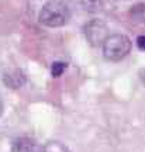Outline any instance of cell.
<instances>
[{"instance_id": "obj_2", "label": "cell", "mask_w": 145, "mask_h": 152, "mask_svg": "<svg viewBox=\"0 0 145 152\" xmlns=\"http://www.w3.org/2000/svg\"><path fill=\"white\" fill-rule=\"evenodd\" d=\"M131 51V39L124 34H111L103 42V55L107 61L124 59Z\"/></svg>"}, {"instance_id": "obj_9", "label": "cell", "mask_w": 145, "mask_h": 152, "mask_svg": "<svg viewBox=\"0 0 145 152\" xmlns=\"http://www.w3.org/2000/svg\"><path fill=\"white\" fill-rule=\"evenodd\" d=\"M65 69H66V64H64V62H54L52 66H51V73H52L54 77H59L65 72Z\"/></svg>"}, {"instance_id": "obj_5", "label": "cell", "mask_w": 145, "mask_h": 152, "mask_svg": "<svg viewBox=\"0 0 145 152\" xmlns=\"http://www.w3.org/2000/svg\"><path fill=\"white\" fill-rule=\"evenodd\" d=\"M3 80H4L6 86L11 87V89H20L26 83V73L20 69H11L4 73Z\"/></svg>"}, {"instance_id": "obj_3", "label": "cell", "mask_w": 145, "mask_h": 152, "mask_svg": "<svg viewBox=\"0 0 145 152\" xmlns=\"http://www.w3.org/2000/svg\"><path fill=\"white\" fill-rule=\"evenodd\" d=\"M83 33H85L86 39L90 42V45L99 47V45H103L104 39L108 37V28L104 21L94 18L85 24Z\"/></svg>"}, {"instance_id": "obj_6", "label": "cell", "mask_w": 145, "mask_h": 152, "mask_svg": "<svg viewBox=\"0 0 145 152\" xmlns=\"http://www.w3.org/2000/svg\"><path fill=\"white\" fill-rule=\"evenodd\" d=\"M130 16L133 20L138 23H145V4L144 3H137L130 9Z\"/></svg>"}, {"instance_id": "obj_11", "label": "cell", "mask_w": 145, "mask_h": 152, "mask_svg": "<svg viewBox=\"0 0 145 152\" xmlns=\"http://www.w3.org/2000/svg\"><path fill=\"white\" fill-rule=\"evenodd\" d=\"M138 76H140V80L141 83L145 86V68H142V69H140V72H138Z\"/></svg>"}, {"instance_id": "obj_8", "label": "cell", "mask_w": 145, "mask_h": 152, "mask_svg": "<svg viewBox=\"0 0 145 152\" xmlns=\"http://www.w3.org/2000/svg\"><path fill=\"white\" fill-rule=\"evenodd\" d=\"M42 152H70L64 144L58 141H51L42 148Z\"/></svg>"}, {"instance_id": "obj_7", "label": "cell", "mask_w": 145, "mask_h": 152, "mask_svg": "<svg viewBox=\"0 0 145 152\" xmlns=\"http://www.w3.org/2000/svg\"><path fill=\"white\" fill-rule=\"evenodd\" d=\"M81 4L89 13H97L103 9L104 0H81Z\"/></svg>"}, {"instance_id": "obj_1", "label": "cell", "mask_w": 145, "mask_h": 152, "mask_svg": "<svg viewBox=\"0 0 145 152\" xmlns=\"http://www.w3.org/2000/svg\"><path fill=\"white\" fill-rule=\"evenodd\" d=\"M40 21L44 26L51 28L62 27L70 18V10L69 7L65 4L64 1L59 0H51L48 3L42 6V9L40 10Z\"/></svg>"}, {"instance_id": "obj_12", "label": "cell", "mask_w": 145, "mask_h": 152, "mask_svg": "<svg viewBox=\"0 0 145 152\" xmlns=\"http://www.w3.org/2000/svg\"><path fill=\"white\" fill-rule=\"evenodd\" d=\"M3 113V102H1V99H0V115Z\"/></svg>"}, {"instance_id": "obj_4", "label": "cell", "mask_w": 145, "mask_h": 152, "mask_svg": "<svg viewBox=\"0 0 145 152\" xmlns=\"http://www.w3.org/2000/svg\"><path fill=\"white\" fill-rule=\"evenodd\" d=\"M11 152H40L38 142L30 137H20L14 140L11 145Z\"/></svg>"}, {"instance_id": "obj_10", "label": "cell", "mask_w": 145, "mask_h": 152, "mask_svg": "<svg viewBox=\"0 0 145 152\" xmlns=\"http://www.w3.org/2000/svg\"><path fill=\"white\" fill-rule=\"evenodd\" d=\"M137 47L141 51H145V35H140V37L137 38Z\"/></svg>"}]
</instances>
